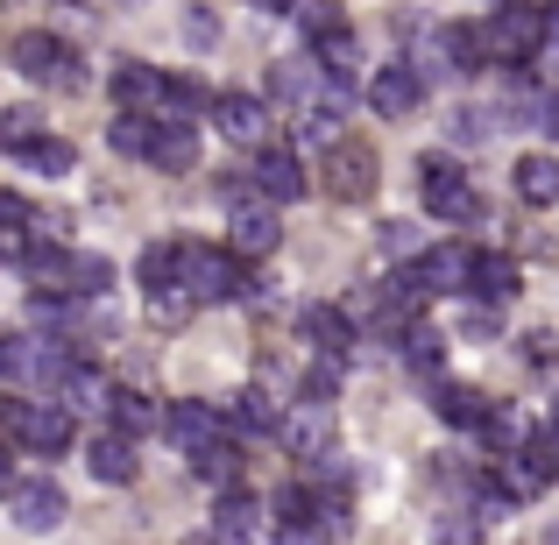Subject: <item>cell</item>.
<instances>
[{"label": "cell", "instance_id": "obj_1", "mask_svg": "<svg viewBox=\"0 0 559 545\" xmlns=\"http://www.w3.org/2000/svg\"><path fill=\"white\" fill-rule=\"evenodd\" d=\"M178 284H185L199 305H241V291H248V270H241V256H234V248L178 241Z\"/></svg>", "mask_w": 559, "mask_h": 545}, {"label": "cell", "instance_id": "obj_2", "mask_svg": "<svg viewBox=\"0 0 559 545\" xmlns=\"http://www.w3.org/2000/svg\"><path fill=\"white\" fill-rule=\"evenodd\" d=\"M418 199L439 227H475L481 220V191L467 185V170L453 164V156H425L418 164Z\"/></svg>", "mask_w": 559, "mask_h": 545}, {"label": "cell", "instance_id": "obj_3", "mask_svg": "<svg viewBox=\"0 0 559 545\" xmlns=\"http://www.w3.org/2000/svg\"><path fill=\"white\" fill-rule=\"evenodd\" d=\"M481 28H489L496 64H532L546 50V8H532V0H496V14Z\"/></svg>", "mask_w": 559, "mask_h": 545}, {"label": "cell", "instance_id": "obj_4", "mask_svg": "<svg viewBox=\"0 0 559 545\" xmlns=\"http://www.w3.org/2000/svg\"><path fill=\"white\" fill-rule=\"evenodd\" d=\"M319 99H341V79H333L319 57H276L270 64V107L276 114H305Z\"/></svg>", "mask_w": 559, "mask_h": 545}, {"label": "cell", "instance_id": "obj_5", "mask_svg": "<svg viewBox=\"0 0 559 545\" xmlns=\"http://www.w3.org/2000/svg\"><path fill=\"white\" fill-rule=\"evenodd\" d=\"M14 71H22L28 85H57V93L85 85V64L57 36H43V28H22V36H14Z\"/></svg>", "mask_w": 559, "mask_h": 545}, {"label": "cell", "instance_id": "obj_6", "mask_svg": "<svg viewBox=\"0 0 559 545\" xmlns=\"http://www.w3.org/2000/svg\"><path fill=\"white\" fill-rule=\"evenodd\" d=\"M276 241H284V227H276V199L248 191V199L227 205V248H234L241 262H270Z\"/></svg>", "mask_w": 559, "mask_h": 545}, {"label": "cell", "instance_id": "obj_7", "mask_svg": "<svg viewBox=\"0 0 559 545\" xmlns=\"http://www.w3.org/2000/svg\"><path fill=\"white\" fill-rule=\"evenodd\" d=\"M276 439H284V453L298 467H312L319 453H333V396H305V404H290L284 418H276Z\"/></svg>", "mask_w": 559, "mask_h": 545}, {"label": "cell", "instance_id": "obj_8", "mask_svg": "<svg viewBox=\"0 0 559 545\" xmlns=\"http://www.w3.org/2000/svg\"><path fill=\"white\" fill-rule=\"evenodd\" d=\"M213 128L234 142V150H262V142L276 135L270 93H213Z\"/></svg>", "mask_w": 559, "mask_h": 545}, {"label": "cell", "instance_id": "obj_9", "mask_svg": "<svg viewBox=\"0 0 559 545\" xmlns=\"http://www.w3.org/2000/svg\"><path fill=\"white\" fill-rule=\"evenodd\" d=\"M418 99H425V71L404 64V57H390V64L369 79V107L382 114V121H404V114H418Z\"/></svg>", "mask_w": 559, "mask_h": 545}, {"label": "cell", "instance_id": "obj_10", "mask_svg": "<svg viewBox=\"0 0 559 545\" xmlns=\"http://www.w3.org/2000/svg\"><path fill=\"white\" fill-rule=\"evenodd\" d=\"M248 170H255L262 199H276V205H298L305 191H312V178H305V156H298V150H270V142H262Z\"/></svg>", "mask_w": 559, "mask_h": 545}, {"label": "cell", "instance_id": "obj_11", "mask_svg": "<svg viewBox=\"0 0 559 545\" xmlns=\"http://www.w3.org/2000/svg\"><path fill=\"white\" fill-rule=\"evenodd\" d=\"M432 43H439V64L453 71V79H475V71H489V28H475V22H439L432 28Z\"/></svg>", "mask_w": 559, "mask_h": 545}, {"label": "cell", "instance_id": "obj_12", "mask_svg": "<svg viewBox=\"0 0 559 545\" xmlns=\"http://www.w3.org/2000/svg\"><path fill=\"white\" fill-rule=\"evenodd\" d=\"M71 439H79V418H71L64 404H28L22 411V439H14V447H28V453L50 461V453H71Z\"/></svg>", "mask_w": 559, "mask_h": 545}, {"label": "cell", "instance_id": "obj_13", "mask_svg": "<svg viewBox=\"0 0 559 545\" xmlns=\"http://www.w3.org/2000/svg\"><path fill=\"white\" fill-rule=\"evenodd\" d=\"M199 164V128L185 121V114H156V142H150V170H164V178H185V170Z\"/></svg>", "mask_w": 559, "mask_h": 545}, {"label": "cell", "instance_id": "obj_14", "mask_svg": "<svg viewBox=\"0 0 559 545\" xmlns=\"http://www.w3.org/2000/svg\"><path fill=\"white\" fill-rule=\"evenodd\" d=\"M326 191L347 199V205L369 199V191H376V156L361 150V142H333V150H326Z\"/></svg>", "mask_w": 559, "mask_h": 545}, {"label": "cell", "instance_id": "obj_15", "mask_svg": "<svg viewBox=\"0 0 559 545\" xmlns=\"http://www.w3.org/2000/svg\"><path fill=\"white\" fill-rule=\"evenodd\" d=\"M219 433H227V418H219L213 404H199V396H178V404L164 411V439L178 453H199L205 439H219Z\"/></svg>", "mask_w": 559, "mask_h": 545}, {"label": "cell", "instance_id": "obj_16", "mask_svg": "<svg viewBox=\"0 0 559 545\" xmlns=\"http://www.w3.org/2000/svg\"><path fill=\"white\" fill-rule=\"evenodd\" d=\"M270 503L262 496H248V489H219V503H213V538H262L270 532Z\"/></svg>", "mask_w": 559, "mask_h": 545}, {"label": "cell", "instance_id": "obj_17", "mask_svg": "<svg viewBox=\"0 0 559 545\" xmlns=\"http://www.w3.org/2000/svg\"><path fill=\"white\" fill-rule=\"evenodd\" d=\"M107 396H114V382L99 376L93 362H71L64 376H57V404H64L71 418H107Z\"/></svg>", "mask_w": 559, "mask_h": 545}, {"label": "cell", "instance_id": "obj_18", "mask_svg": "<svg viewBox=\"0 0 559 545\" xmlns=\"http://www.w3.org/2000/svg\"><path fill=\"white\" fill-rule=\"evenodd\" d=\"M85 467H93V482H107V489H128V482L142 475V461H135V439L128 433H99L93 447H85Z\"/></svg>", "mask_w": 559, "mask_h": 545}, {"label": "cell", "instance_id": "obj_19", "mask_svg": "<svg viewBox=\"0 0 559 545\" xmlns=\"http://www.w3.org/2000/svg\"><path fill=\"white\" fill-rule=\"evenodd\" d=\"M8 510H14L22 532H57V524H64V489H57V482H14Z\"/></svg>", "mask_w": 559, "mask_h": 545}, {"label": "cell", "instance_id": "obj_20", "mask_svg": "<svg viewBox=\"0 0 559 545\" xmlns=\"http://www.w3.org/2000/svg\"><path fill=\"white\" fill-rule=\"evenodd\" d=\"M164 99H170V71H156V64H121L114 71V107L164 114Z\"/></svg>", "mask_w": 559, "mask_h": 545}, {"label": "cell", "instance_id": "obj_21", "mask_svg": "<svg viewBox=\"0 0 559 545\" xmlns=\"http://www.w3.org/2000/svg\"><path fill=\"white\" fill-rule=\"evenodd\" d=\"M432 411H439V418H447V425H489L496 396H489V390H475V382L432 376Z\"/></svg>", "mask_w": 559, "mask_h": 545}, {"label": "cell", "instance_id": "obj_22", "mask_svg": "<svg viewBox=\"0 0 559 545\" xmlns=\"http://www.w3.org/2000/svg\"><path fill=\"white\" fill-rule=\"evenodd\" d=\"M219 418H227V433H241V439H262V433H276L284 404H276L270 390H234L227 404H219Z\"/></svg>", "mask_w": 559, "mask_h": 545}, {"label": "cell", "instance_id": "obj_23", "mask_svg": "<svg viewBox=\"0 0 559 545\" xmlns=\"http://www.w3.org/2000/svg\"><path fill=\"white\" fill-rule=\"evenodd\" d=\"M467 276H475V248H425L418 256V284L432 291H467Z\"/></svg>", "mask_w": 559, "mask_h": 545}, {"label": "cell", "instance_id": "obj_24", "mask_svg": "<svg viewBox=\"0 0 559 545\" xmlns=\"http://www.w3.org/2000/svg\"><path fill=\"white\" fill-rule=\"evenodd\" d=\"M305 341L319 355H347L355 347V312L347 305H305Z\"/></svg>", "mask_w": 559, "mask_h": 545}, {"label": "cell", "instance_id": "obj_25", "mask_svg": "<svg viewBox=\"0 0 559 545\" xmlns=\"http://www.w3.org/2000/svg\"><path fill=\"white\" fill-rule=\"evenodd\" d=\"M496 482H503L510 496H538V489H552V475H546V461H538L532 453V439H524V447H510V453H496Z\"/></svg>", "mask_w": 559, "mask_h": 545}, {"label": "cell", "instance_id": "obj_26", "mask_svg": "<svg viewBox=\"0 0 559 545\" xmlns=\"http://www.w3.org/2000/svg\"><path fill=\"white\" fill-rule=\"evenodd\" d=\"M518 262L510 256H475V276H467V298H481V305H496V312H503L510 298H518Z\"/></svg>", "mask_w": 559, "mask_h": 545}, {"label": "cell", "instance_id": "obj_27", "mask_svg": "<svg viewBox=\"0 0 559 545\" xmlns=\"http://www.w3.org/2000/svg\"><path fill=\"white\" fill-rule=\"evenodd\" d=\"M107 425H114V433H128V439H142V433L164 425V411H156L150 390H114L107 396Z\"/></svg>", "mask_w": 559, "mask_h": 545}, {"label": "cell", "instance_id": "obj_28", "mask_svg": "<svg viewBox=\"0 0 559 545\" xmlns=\"http://www.w3.org/2000/svg\"><path fill=\"white\" fill-rule=\"evenodd\" d=\"M185 461H191V475L213 482V489H234V482H241V453H234V433L205 439V447H199V453H185Z\"/></svg>", "mask_w": 559, "mask_h": 545}, {"label": "cell", "instance_id": "obj_29", "mask_svg": "<svg viewBox=\"0 0 559 545\" xmlns=\"http://www.w3.org/2000/svg\"><path fill=\"white\" fill-rule=\"evenodd\" d=\"M14 164L36 170V178H71V170H79V150H71V142H57V135H28L22 150H14Z\"/></svg>", "mask_w": 559, "mask_h": 545}, {"label": "cell", "instance_id": "obj_30", "mask_svg": "<svg viewBox=\"0 0 559 545\" xmlns=\"http://www.w3.org/2000/svg\"><path fill=\"white\" fill-rule=\"evenodd\" d=\"M107 142H114V156H135V164H150L156 114H135V107H121V114H114V128H107Z\"/></svg>", "mask_w": 559, "mask_h": 545}, {"label": "cell", "instance_id": "obj_31", "mask_svg": "<svg viewBox=\"0 0 559 545\" xmlns=\"http://www.w3.org/2000/svg\"><path fill=\"white\" fill-rule=\"evenodd\" d=\"M396 355H404V368H418V376H439V362H447V333H432V327L411 319V327L396 333Z\"/></svg>", "mask_w": 559, "mask_h": 545}, {"label": "cell", "instance_id": "obj_32", "mask_svg": "<svg viewBox=\"0 0 559 545\" xmlns=\"http://www.w3.org/2000/svg\"><path fill=\"white\" fill-rule=\"evenodd\" d=\"M518 199L538 205V213L559 205V164H552V156H524V164H518Z\"/></svg>", "mask_w": 559, "mask_h": 545}, {"label": "cell", "instance_id": "obj_33", "mask_svg": "<svg viewBox=\"0 0 559 545\" xmlns=\"http://www.w3.org/2000/svg\"><path fill=\"white\" fill-rule=\"evenodd\" d=\"M107 284H114V262L71 248V298H107Z\"/></svg>", "mask_w": 559, "mask_h": 545}, {"label": "cell", "instance_id": "obj_34", "mask_svg": "<svg viewBox=\"0 0 559 545\" xmlns=\"http://www.w3.org/2000/svg\"><path fill=\"white\" fill-rule=\"evenodd\" d=\"M333 142H341V114H333V99H319V107H305L298 150H305V156H319V150H333Z\"/></svg>", "mask_w": 559, "mask_h": 545}, {"label": "cell", "instance_id": "obj_35", "mask_svg": "<svg viewBox=\"0 0 559 545\" xmlns=\"http://www.w3.org/2000/svg\"><path fill=\"white\" fill-rule=\"evenodd\" d=\"M191 312H199V298H191L185 284H156L150 291V319H156V327H185Z\"/></svg>", "mask_w": 559, "mask_h": 545}, {"label": "cell", "instance_id": "obj_36", "mask_svg": "<svg viewBox=\"0 0 559 545\" xmlns=\"http://www.w3.org/2000/svg\"><path fill=\"white\" fill-rule=\"evenodd\" d=\"M135 276H142V291L178 284V241H150V248H142V262H135Z\"/></svg>", "mask_w": 559, "mask_h": 545}, {"label": "cell", "instance_id": "obj_37", "mask_svg": "<svg viewBox=\"0 0 559 545\" xmlns=\"http://www.w3.org/2000/svg\"><path fill=\"white\" fill-rule=\"evenodd\" d=\"M319 64H326L333 79H347V71L361 64V43H355V28H333V36H319Z\"/></svg>", "mask_w": 559, "mask_h": 545}, {"label": "cell", "instance_id": "obj_38", "mask_svg": "<svg viewBox=\"0 0 559 545\" xmlns=\"http://www.w3.org/2000/svg\"><path fill=\"white\" fill-rule=\"evenodd\" d=\"M382 256L418 262L425 256V227H418V220H382Z\"/></svg>", "mask_w": 559, "mask_h": 545}, {"label": "cell", "instance_id": "obj_39", "mask_svg": "<svg viewBox=\"0 0 559 545\" xmlns=\"http://www.w3.org/2000/svg\"><path fill=\"white\" fill-rule=\"evenodd\" d=\"M290 14H298V28H305L312 43H319V36H333V28H347V14L333 8V0H298Z\"/></svg>", "mask_w": 559, "mask_h": 545}, {"label": "cell", "instance_id": "obj_40", "mask_svg": "<svg viewBox=\"0 0 559 545\" xmlns=\"http://www.w3.org/2000/svg\"><path fill=\"white\" fill-rule=\"evenodd\" d=\"M164 114H185V121H191V114H213V93H205L199 79H170V99H164Z\"/></svg>", "mask_w": 559, "mask_h": 545}, {"label": "cell", "instance_id": "obj_41", "mask_svg": "<svg viewBox=\"0 0 559 545\" xmlns=\"http://www.w3.org/2000/svg\"><path fill=\"white\" fill-rule=\"evenodd\" d=\"M28 135H43V114L36 107H8V114H0V142H8V150H22Z\"/></svg>", "mask_w": 559, "mask_h": 545}, {"label": "cell", "instance_id": "obj_42", "mask_svg": "<svg viewBox=\"0 0 559 545\" xmlns=\"http://www.w3.org/2000/svg\"><path fill=\"white\" fill-rule=\"evenodd\" d=\"M22 396H8V382H0V447H14V439H22Z\"/></svg>", "mask_w": 559, "mask_h": 545}, {"label": "cell", "instance_id": "obj_43", "mask_svg": "<svg viewBox=\"0 0 559 545\" xmlns=\"http://www.w3.org/2000/svg\"><path fill=\"white\" fill-rule=\"evenodd\" d=\"M532 128H538L546 142H559V93H552V85L538 93V114H532Z\"/></svg>", "mask_w": 559, "mask_h": 545}, {"label": "cell", "instance_id": "obj_44", "mask_svg": "<svg viewBox=\"0 0 559 545\" xmlns=\"http://www.w3.org/2000/svg\"><path fill=\"white\" fill-rule=\"evenodd\" d=\"M524 362H532V368L559 362V341H552V333H524Z\"/></svg>", "mask_w": 559, "mask_h": 545}, {"label": "cell", "instance_id": "obj_45", "mask_svg": "<svg viewBox=\"0 0 559 545\" xmlns=\"http://www.w3.org/2000/svg\"><path fill=\"white\" fill-rule=\"evenodd\" d=\"M532 453H538V461H546V475L559 482V425H546V433L532 439Z\"/></svg>", "mask_w": 559, "mask_h": 545}, {"label": "cell", "instance_id": "obj_46", "mask_svg": "<svg viewBox=\"0 0 559 545\" xmlns=\"http://www.w3.org/2000/svg\"><path fill=\"white\" fill-rule=\"evenodd\" d=\"M185 36H191V43H213V36H219V22H213L205 8H191V14H185Z\"/></svg>", "mask_w": 559, "mask_h": 545}, {"label": "cell", "instance_id": "obj_47", "mask_svg": "<svg viewBox=\"0 0 559 545\" xmlns=\"http://www.w3.org/2000/svg\"><path fill=\"white\" fill-rule=\"evenodd\" d=\"M8 496H14V461L0 453V503H8Z\"/></svg>", "mask_w": 559, "mask_h": 545}, {"label": "cell", "instance_id": "obj_48", "mask_svg": "<svg viewBox=\"0 0 559 545\" xmlns=\"http://www.w3.org/2000/svg\"><path fill=\"white\" fill-rule=\"evenodd\" d=\"M255 8H262V14H290V8H298V0H255Z\"/></svg>", "mask_w": 559, "mask_h": 545}, {"label": "cell", "instance_id": "obj_49", "mask_svg": "<svg viewBox=\"0 0 559 545\" xmlns=\"http://www.w3.org/2000/svg\"><path fill=\"white\" fill-rule=\"evenodd\" d=\"M538 57H546V71H559V36L546 43V50H538Z\"/></svg>", "mask_w": 559, "mask_h": 545}, {"label": "cell", "instance_id": "obj_50", "mask_svg": "<svg viewBox=\"0 0 559 545\" xmlns=\"http://www.w3.org/2000/svg\"><path fill=\"white\" fill-rule=\"evenodd\" d=\"M546 425H559V390H552V411H546Z\"/></svg>", "mask_w": 559, "mask_h": 545}]
</instances>
